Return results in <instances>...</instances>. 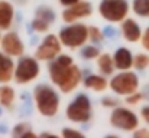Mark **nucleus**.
Instances as JSON below:
<instances>
[{
  "label": "nucleus",
  "mask_w": 149,
  "mask_h": 138,
  "mask_svg": "<svg viewBox=\"0 0 149 138\" xmlns=\"http://www.w3.org/2000/svg\"><path fill=\"white\" fill-rule=\"evenodd\" d=\"M48 72L51 82L64 93L72 92L83 81L81 69L74 63L72 58L65 53H59L55 59L51 60Z\"/></svg>",
  "instance_id": "obj_1"
},
{
  "label": "nucleus",
  "mask_w": 149,
  "mask_h": 138,
  "mask_svg": "<svg viewBox=\"0 0 149 138\" xmlns=\"http://www.w3.org/2000/svg\"><path fill=\"white\" fill-rule=\"evenodd\" d=\"M33 101L41 115L52 118L59 111V95L51 85L39 84L33 89Z\"/></svg>",
  "instance_id": "obj_2"
},
{
  "label": "nucleus",
  "mask_w": 149,
  "mask_h": 138,
  "mask_svg": "<svg viewBox=\"0 0 149 138\" xmlns=\"http://www.w3.org/2000/svg\"><path fill=\"white\" fill-rule=\"evenodd\" d=\"M58 38L62 46H67L68 49H77L84 46L88 41V26L83 23H70L59 30Z\"/></svg>",
  "instance_id": "obj_3"
},
{
  "label": "nucleus",
  "mask_w": 149,
  "mask_h": 138,
  "mask_svg": "<svg viewBox=\"0 0 149 138\" xmlns=\"http://www.w3.org/2000/svg\"><path fill=\"white\" fill-rule=\"evenodd\" d=\"M109 88L117 95L127 96L139 89V76L130 69L120 71L109 81Z\"/></svg>",
  "instance_id": "obj_4"
},
{
  "label": "nucleus",
  "mask_w": 149,
  "mask_h": 138,
  "mask_svg": "<svg viewBox=\"0 0 149 138\" xmlns=\"http://www.w3.org/2000/svg\"><path fill=\"white\" fill-rule=\"evenodd\" d=\"M129 9L127 0H101L99 4L100 16L110 23L123 22L129 14Z\"/></svg>",
  "instance_id": "obj_5"
},
{
  "label": "nucleus",
  "mask_w": 149,
  "mask_h": 138,
  "mask_svg": "<svg viewBox=\"0 0 149 138\" xmlns=\"http://www.w3.org/2000/svg\"><path fill=\"white\" fill-rule=\"evenodd\" d=\"M41 73V66L36 58H29V56H20L19 62L15 66V82L19 85H25L36 79Z\"/></svg>",
  "instance_id": "obj_6"
},
{
  "label": "nucleus",
  "mask_w": 149,
  "mask_h": 138,
  "mask_svg": "<svg viewBox=\"0 0 149 138\" xmlns=\"http://www.w3.org/2000/svg\"><path fill=\"white\" fill-rule=\"evenodd\" d=\"M65 115L71 122L84 124L91 119V102L90 98L84 93L75 96V99L67 106Z\"/></svg>",
  "instance_id": "obj_7"
},
{
  "label": "nucleus",
  "mask_w": 149,
  "mask_h": 138,
  "mask_svg": "<svg viewBox=\"0 0 149 138\" xmlns=\"http://www.w3.org/2000/svg\"><path fill=\"white\" fill-rule=\"evenodd\" d=\"M110 124L116 130L133 133L136 128H139V118L132 109L125 106H116L110 114Z\"/></svg>",
  "instance_id": "obj_8"
},
{
  "label": "nucleus",
  "mask_w": 149,
  "mask_h": 138,
  "mask_svg": "<svg viewBox=\"0 0 149 138\" xmlns=\"http://www.w3.org/2000/svg\"><path fill=\"white\" fill-rule=\"evenodd\" d=\"M61 47L62 43L56 35H47L41 45L38 46V49L35 50V58L42 62L52 60L61 53Z\"/></svg>",
  "instance_id": "obj_9"
},
{
  "label": "nucleus",
  "mask_w": 149,
  "mask_h": 138,
  "mask_svg": "<svg viewBox=\"0 0 149 138\" xmlns=\"http://www.w3.org/2000/svg\"><path fill=\"white\" fill-rule=\"evenodd\" d=\"M93 13V6L90 1L87 0H80L77 1L75 4L72 6H68L65 7V10L62 12L61 17L65 23H75L77 20L80 19H84V17H88L90 14Z\"/></svg>",
  "instance_id": "obj_10"
},
{
  "label": "nucleus",
  "mask_w": 149,
  "mask_h": 138,
  "mask_svg": "<svg viewBox=\"0 0 149 138\" xmlns=\"http://www.w3.org/2000/svg\"><path fill=\"white\" fill-rule=\"evenodd\" d=\"M0 46L1 50L12 58H20L25 53V45L16 32H7L1 38Z\"/></svg>",
  "instance_id": "obj_11"
},
{
  "label": "nucleus",
  "mask_w": 149,
  "mask_h": 138,
  "mask_svg": "<svg viewBox=\"0 0 149 138\" xmlns=\"http://www.w3.org/2000/svg\"><path fill=\"white\" fill-rule=\"evenodd\" d=\"M120 30H122V35H123L125 41L129 42V43L139 42L141 38H142V33H143L142 29H141V26H139V23L135 19H130V17H126L122 22Z\"/></svg>",
  "instance_id": "obj_12"
},
{
  "label": "nucleus",
  "mask_w": 149,
  "mask_h": 138,
  "mask_svg": "<svg viewBox=\"0 0 149 138\" xmlns=\"http://www.w3.org/2000/svg\"><path fill=\"white\" fill-rule=\"evenodd\" d=\"M114 66L119 71H129L133 68V53L127 47H119L113 53Z\"/></svg>",
  "instance_id": "obj_13"
},
{
  "label": "nucleus",
  "mask_w": 149,
  "mask_h": 138,
  "mask_svg": "<svg viewBox=\"0 0 149 138\" xmlns=\"http://www.w3.org/2000/svg\"><path fill=\"white\" fill-rule=\"evenodd\" d=\"M15 62L12 56L6 55L3 50L0 52V84H7L13 79L15 75Z\"/></svg>",
  "instance_id": "obj_14"
},
{
  "label": "nucleus",
  "mask_w": 149,
  "mask_h": 138,
  "mask_svg": "<svg viewBox=\"0 0 149 138\" xmlns=\"http://www.w3.org/2000/svg\"><path fill=\"white\" fill-rule=\"evenodd\" d=\"M15 7L6 0H0V30H9L13 25Z\"/></svg>",
  "instance_id": "obj_15"
},
{
  "label": "nucleus",
  "mask_w": 149,
  "mask_h": 138,
  "mask_svg": "<svg viewBox=\"0 0 149 138\" xmlns=\"http://www.w3.org/2000/svg\"><path fill=\"white\" fill-rule=\"evenodd\" d=\"M83 81L86 88L93 89L94 92H104L109 88V81L106 79L104 75H88Z\"/></svg>",
  "instance_id": "obj_16"
},
{
  "label": "nucleus",
  "mask_w": 149,
  "mask_h": 138,
  "mask_svg": "<svg viewBox=\"0 0 149 138\" xmlns=\"http://www.w3.org/2000/svg\"><path fill=\"white\" fill-rule=\"evenodd\" d=\"M97 66H99L101 75H104V76L111 75L116 69L113 56L109 55V53H100V56L97 58Z\"/></svg>",
  "instance_id": "obj_17"
},
{
  "label": "nucleus",
  "mask_w": 149,
  "mask_h": 138,
  "mask_svg": "<svg viewBox=\"0 0 149 138\" xmlns=\"http://www.w3.org/2000/svg\"><path fill=\"white\" fill-rule=\"evenodd\" d=\"M15 98L16 93L15 89L6 84H3V87H0V106L6 108V109H12L13 104H15Z\"/></svg>",
  "instance_id": "obj_18"
},
{
  "label": "nucleus",
  "mask_w": 149,
  "mask_h": 138,
  "mask_svg": "<svg viewBox=\"0 0 149 138\" xmlns=\"http://www.w3.org/2000/svg\"><path fill=\"white\" fill-rule=\"evenodd\" d=\"M132 10L136 16L149 19V0H133Z\"/></svg>",
  "instance_id": "obj_19"
},
{
  "label": "nucleus",
  "mask_w": 149,
  "mask_h": 138,
  "mask_svg": "<svg viewBox=\"0 0 149 138\" xmlns=\"http://www.w3.org/2000/svg\"><path fill=\"white\" fill-rule=\"evenodd\" d=\"M12 135L13 137H19V138H25V137H36V134H33L31 131V125L26 122H20L17 124L13 130H12Z\"/></svg>",
  "instance_id": "obj_20"
},
{
  "label": "nucleus",
  "mask_w": 149,
  "mask_h": 138,
  "mask_svg": "<svg viewBox=\"0 0 149 138\" xmlns=\"http://www.w3.org/2000/svg\"><path fill=\"white\" fill-rule=\"evenodd\" d=\"M35 16L39 17V19H42V20H45V22H48L49 25L54 23V20H55V13H54V10H52L51 7H47V6L38 7Z\"/></svg>",
  "instance_id": "obj_21"
},
{
  "label": "nucleus",
  "mask_w": 149,
  "mask_h": 138,
  "mask_svg": "<svg viewBox=\"0 0 149 138\" xmlns=\"http://www.w3.org/2000/svg\"><path fill=\"white\" fill-rule=\"evenodd\" d=\"M149 66V55L146 53H138L133 56V68L138 71H145Z\"/></svg>",
  "instance_id": "obj_22"
},
{
  "label": "nucleus",
  "mask_w": 149,
  "mask_h": 138,
  "mask_svg": "<svg viewBox=\"0 0 149 138\" xmlns=\"http://www.w3.org/2000/svg\"><path fill=\"white\" fill-rule=\"evenodd\" d=\"M81 56L87 60H91V59H97L100 56V50L97 46L94 45H88V46H84L83 50H81Z\"/></svg>",
  "instance_id": "obj_23"
},
{
  "label": "nucleus",
  "mask_w": 149,
  "mask_h": 138,
  "mask_svg": "<svg viewBox=\"0 0 149 138\" xmlns=\"http://www.w3.org/2000/svg\"><path fill=\"white\" fill-rule=\"evenodd\" d=\"M32 29L35 30V32H39V33H45L48 29H49V23L48 22H45V20H42V19H39V17H33V20H32Z\"/></svg>",
  "instance_id": "obj_24"
},
{
  "label": "nucleus",
  "mask_w": 149,
  "mask_h": 138,
  "mask_svg": "<svg viewBox=\"0 0 149 138\" xmlns=\"http://www.w3.org/2000/svg\"><path fill=\"white\" fill-rule=\"evenodd\" d=\"M88 39H91L94 43H99L104 39V33L96 26H90L88 27Z\"/></svg>",
  "instance_id": "obj_25"
},
{
  "label": "nucleus",
  "mask_w": 149,
  "mask_h": 138,
  "mask_svg": "<svg viewBox=\"0 0 149 138\" xmlns=\"http://www.w3.org/2000/svg\"><path fill=\"white\" fill-rule=\"evenodd\" d=\"M142 99H143V92L136 91L126 96V104L127 105H138V104L142 102Z\"/></svg>",
  "instance_id": "obj_26"
},
{
  "label": "nucleus",
  "mask_w": 149,
  "mask_h": 138,
  "mask_svg": "<svg viewBox=\"0 0 149 138\" xmlns=\"http://www.w3.org/2000/svg\"><path fill=\"white\" fill-rule=\"evenodd\" d=\"M61 134L64 138H84V134L81 131H75L72 128H64Z\"/></svg>",
  "instance_id": "obj_27"
},
{
  "label": "nucleus",
  "mask_w": 149,
  "mask_h": 138,
  "mask_svg": "<svg viewBox=\"0 0 149 138\" xmlns=\"http://www.w3.org/2000/svg\"><path fill=\"white\" fill-rule=\"evenodd\" d=\"M101 104H103V106H107V108H116V106H117V104H119V101H117L116 98L106 96V98H103V99H101Z\"/></svg>",
  "instance_id": "obj_28"
},
{
  "label": "nucleus",
  "mask_w": 149,
  "mask_h": 138,
  "mask_svg": "<svg viewBox=\"0 0 149 138\" xmlns=\"http://www.w3.org/2000/svg\"><path fill=\"white\" fill-rule=\"evenodd\" d=\"M141 43H142V47H143L146 52H149V26L143 30V33H142Z\"/></svg>",
  "instance_id": "obj_29"
},
{
  "label": "nucleus",
  "mask_w": 149,
  "mask_h": 138,
  "mask_svg": "<svg viewBox=\"0 0 149 138\" xmlns=\"http://www.w3.org/2000/svg\"><path fill=\"white\" fill-rule=\"evenodd\" d=\"M133 135L136 138H149V128H136Z\"/></svg>",
  "instance_id": "obj_30"
},
{
  "label": "nucleus",
  "mask_w": 149,
  "mask_h": 138,
  "mask_svg": "<svg viewBox=\"0 0 149 138\" xmlns=\"http://www.w3.org/2000/svg\"><path fill=\"white\" fill-rule=\"evenodd\" d=\"M141 118L143 119L145 124H148L149 125V105L142 106V109H141Z\"/></svg>",
  "instance_id": "obj_31"
},
{
  "label": "nucleus",
  "mask_w": 149,
  "mask_h": 138,
  "mask_svg": "<svg viewBox=\"0 0 149 138\" xmlns=\"http://www.w3.org/2000/svg\"><path fill=\"white\" fill-rule=\"evenodd\" d=\"M104 36H107V38H113L114 35H116V29L114 27H111V26H107L106 29H104Z\"/></svg>",
  "instance_id": "obj_32"
},
{
  "label": "nucleus",
  "mask_w": 149,
  "mask_h": 138,
  "mask_svg": "<svg viewBox=\"0 0 149 138\" xmlns=\"http://www.w3.org/2000/svg\"><path fill=\"white\" fill-rule=\"evenodd\" d=\"M77 1H80V0H59V3L64 6V7H68V6H72V4H75Z\"/></svg>",
  "instance_id": "obj_33"
},
{
  "label": "nucleus",
  "mask_w": 149,
  "mask_h": 138,
  "mask_svg": "<svg viewBox=\"0 0 149 138\" xmlns=\"http://www.w3.org/2000/svg\"><path fill=\"white\" fill-rule=\"evenodd\" d=\"M0 115H1V108H0Z\"/></svg>",
  "instance_id": "obj_34"
},
{
  "label": "nucleus",
  "mask_w": 149,
  "mask_h": 138,
  "mask_svg": "<svg viewBox=\"0 0 149 138\" xmlns=\"http://www.w3.org/2000/svg\"><path fill=\"white\" fill-rule=\"evenodd\" d=\"M0 41H1V35H0Z\"/></svg>",
  "instance_id": "obj_35"
}]
</instances>
